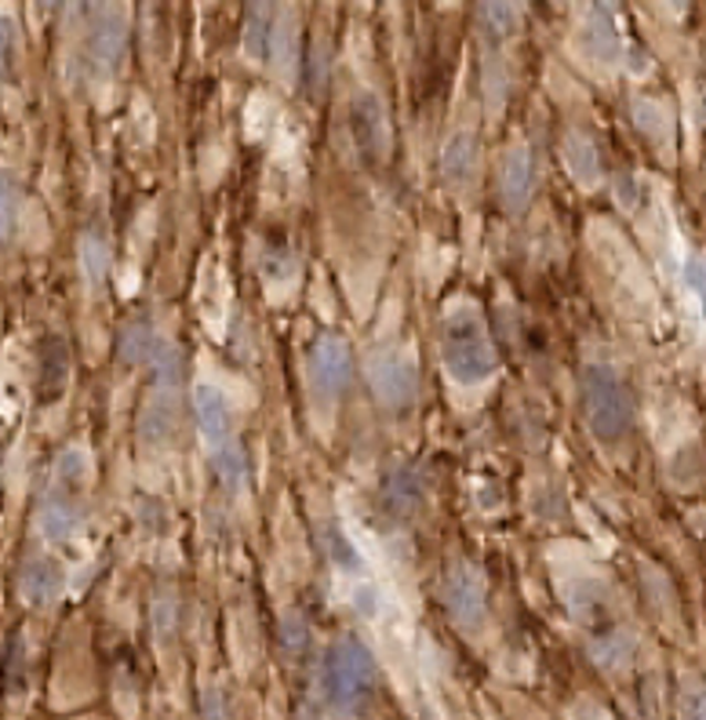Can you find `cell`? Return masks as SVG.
I'll return each mask as SVG.
<instances>
[{"label":"cell","mask_w":706,"mask_h":720,"mask_svg":"<svg viewBox=\"0 0 706 720\" xmlns=\"http://www.w3.org/2000/svg\"><path fill=\"white\" fill-rule=\"evenodd\" d=\"M441 360L460 387H485L499 368L492 335L477 306L455 303L441 320Z\"/></svg>","instance_id":"obj_1"},{"label":"cell","mask_w":706,"mask_h":720,"mask_svg":"<svg viewBox=\"0 0 706 720\" xmlns=\"http://www.w3.org/2000/svg\"><path fill=\"white\" fill-rule=\"evenodd\" d=\"M379 669L361 640H339L325 652L317 674V699L331 713H357L376 695Z\"/></svg>","instance_id":"obj_2"},{"label":"cell","mask_w":706,"mask_h":720,"mask_svg":"<svg viewBox=\"0 0 706 720\" xmlns=\"http://www.w3.org/2000/svg\"><path fill=\"white\" fill-rule=\"evenodd\" d=\"M583 419L587 430L598 437L601 444H615L623 441L630 426H634V393L623 382L615 368L609 364H587L583 368Z\"/></svg>","instance_id":"obj_3"},{"label":"cell","mask_w":706,"mask_h":720,"mask_svg":"<svg viewBox=\"0 0 706 720\" xmlns=\"http://www.w3.org/2000/svg\"><path fill=\"white\" fill-rule=\"evenodd\" d=\"M441 604L463 633H477L485 626V615H488L485 575L466 561L452 564L441 579Z\"/></svg>","instance_id":"obj_4"},{"label":"cell","mask_w":706,"mask_h":720,"mask_svg":"<svg viewBox=\"0 0 706 720\" xmlns=\"http://www.w3.org/2000/svg\"><path fill=\"white\" fill-rule=\"evenodd\" d=\"M346 128H350V142L361 160L379 165L390 153V128H387V109L376 98V92H357L346 109Z\"/></svg>","instance_id":"obj_5"},{"label":"cell","mask_w":706,"mask_h":720,"mask_svg":"<svg viewBox=\"0 0 706 720\" xmlns=\"http://www.w3.org/2000/svg\"><path fill=\"white\" fill-rule=\"evenodd\" d=\"M415 357L393 346V350H379L371 353L368 360V382H371V393H376L379 404L387 407H404L408 401L415 396Z\"/></svg>","instance_id":"obj_6"},{"label":"cell","mask_w":706,"mask_h":720,"mask_svg":"<svg viewBox=\"0 0 706 720\" xmlns=\"http://www.w3.org/2000/svg\"><path fill=\"white\" fill-rule=\"evenodd\" d=\"M576 44H579V55L593 66H615L619 55H623V33H619V19L609 0H593L587 8L583 22H579V33H576Z\"/></svg>","instance_id":"obj_7"},{"label":"cell","mask_w":706,"mask_h":720,"mask_svg":"<svg viewBox=\"0 0 706 720\" xmlns=\"http://www.w3.org/2000/svg\"><path fill=\"white\" fill-rule=\"evenodd\" d=\"M193 419H197V433H201L208 455L226 448L233 441L230 396L222 393V387H215V382H197L193 387Z\"/></svg>","instance_id":"obj_8"},{"label":"cell","mask_w":706,"mask_h":720,"mask_svg":"<svg viewBox=\"0 0 706 720\" xmlns=\"http://www.w3.org/2000/svg\"><path fill=\"white\" fill-rule=\"evenodd\" d=\"M128 44V15L124 8H106L88 22V59L95 73H114Z\"/></svg>","instance_id":"obj_9"},{"label":"cell","mask_w":706,"mask_h":720,"mask_svg":"<svg viewBox=\"0 0 706 720\" xmlns=\"http://www.w3.org/2000/svg\"><path fill=\"white\" fill-rule=\"evenodd\" d=\"M309 379H314L317 393L339 396L350 387V346L336 335H320L314 353H309Z\"/></svg>","instance_id":"obj_10"},{"label":"cell","mask_w":706,"mask_h":720,"mask_svg":"<svg viewBox=\"0 0 706 720\" xmlns=\"http://www.w3.org/2000/svg\"><path fill=\"white\" fill-rule=\"evenodd\" d=\"M503 204L510 211H525L531 193H536V153L531 146L517 142L510 146V153L503 157V179H499Z\"/></svg>","instance_id":"obj_11"},{"label":"cell","mask_w":706,"mask_h":720,"mask_svg":"<svg viewBox=\"0 0 706 720\" xmlns=\"http://www.w3.org/2000/svg\"><path fill=\"white\" fill-rule=\"evenodd\" d=\"M36 528L48 542H70L81 528V510L73 506V499L66 491H52L36 513Z\"/></svg>","instance_id":"obj_12"},{"label":"cell","mask_w":706,"mask_h":720,"mask_svg":"<svg viewBox=\"0 0 706 720\" xmlns=\"http://www.w3.org/2000/svg\"><path fill=\"white\" fill-rule=\"evenodd\" d=\"M438 168H441L444 182L463 186L477 168V135L474 131H455L452 139L441 146Z\"/></svg>","instance_id":"obj_13"},{"label":"cell","mask_w":706,"mask_h":720,"mask_svg":"<svg viewBox=\"0 0 706 720\" xmlns=\"http://www.w3.org/2000/svg\"><path fill=\"white\" fill-rule=\"evenodd\" d=\"M277 19V0H244V55L247 59H266L270 52V30Z\"/></svg>","instance_id":"obj_14"},{"label":"cell","mask_w":706,"mask_h":720,"mask_svg":"<svg viewBox=\"0 0 706 720\" xmlns=\"http://www.w3.org/2000/svg\"><path fill=\"white\" fill-rule=\"evenodd\" d=\"M19 593H22V601L33 604V607L52 604L59 593H62V571H59V564L44 561V557L30 561L27 568H22V575H19Z\"/></svg>","instance_id":"obj_15"},{"label":"cell","mask_w":706,"mask_h":720,"mask_svg":"<svg viewBox=\"0 0 706 720\" xmlns=\"http://www.w3.org/2000/svg\"><path fill=\"white\" fill-rule=\"evenodd\" d=\"M423 502V480L412 469H393V474L382 480V506L393 513V517H412Z\"/></svg>","instance_id":"obj_16"},{"label":"cell","mask_w":706,"mask_h":720,"mask_svg":"<svg viewBox=\"0 0 706 720\" xmlns=\"http://www.w3.org/2000/svg\"><path fill=\"white\" fill-rule=\"evenodd\" d=\"M171 393H176V390H154L150 401L143 404L139 437L146 444H160L171 430H176V401H171Z\"/></svg>","instance_id":"obj_17"},{"label":"cell","mask_w":706,"mask_h":720,"mask_svg":"<svg viewBox=\"0 0 706 720\" xmlns=\"http://www.w3.org/2000/svg\"><path fill=\"white\" fill-rule=\"evenodd\" d=\"M565 168L572 171V179L579 186H598L601 182V157L583 131H568L565 135Z\"/></svg>","instance_id":"obj_18"},{"label":"cell","mask_w":706,"mask_h":720,"mask_svg":"<svg viewBox=\"0 0 706 720\" xmlns=\"http://www.w3.org/2000/svg\"><path fill=\"white\" fill-rule=\"evenodd\" d=\"M637 652V637L630 629H609L590 640V659L601 669H623Z\"/></svg>","instance_id":"obj_19"},{"label":"cell","mask_w":706,"mask_h":720,"mask_svg":"<svg viewBox=\"0 0 706 720\" xmlns=\"http://www.w3.org/2000/svg\"><path fill=\"white\" fill-rule=\"evenodd\" d=\"M92 474V455L84 448H66L55 458V469H52V491H77L84 488V480Z\"/></svg>","instance_id":"obj_20"},{"label":"cell","mask_w":706,"mask_h":720,"mask_svg":"<svg viewBox=\"0 0 706 720\" xmlns=\"http://www.w3.org/2000/svg\"><path fill=\"white\" fill-rule=\"evenodd\" d=\"M77 255H81L84 284H88L92 292H98L106 284V273H109V247H106V241L98 237V233H84Z\"/></svg>","instance_id":"obj_21"},{"label":"cell","mask_w":706,"mask_h":720,"mask_svg":"<svg viewBox=\"0 0 706 720\" xmlns=\"http://www.w3.org/2000/svg\"><path fill=\"white\" fill-rule=\"evenodd\" d=\"M19 208H22V193H19V182L0 171V252L11 247L15 241V230H19Z\"/></svg>","instance_id":"obj_22"},{"label":"cell","mask_w":706,"mask_h":720,"mask_svg":"<svg viewBox=\"0 0 706 720\" xmlns=\"http://www.w3.org/2000/svg\"><path fill=\"white\" fill-rule=\"evenodd\" d=\"M481 27L492 41H506L517 30V11L510 0H481Z\"/></svg>","instance_id":"obj_23"},{"label":"cell","mask_w":706,"mask_h":720,"mask_svg":"<svg viewBox=\"0 0 706 720\" xmlns=\"http://www.w3.org/2000/svg\"><path fill=\"white\" fill-rule=\"evenodd\" d=\"M208 458H212L215 474H219L222 484H226V488H241V484H244V474H247V458H244V452H241V444H238V441H230L226 448L212 452Z\"/></svg>","instance_id":"obj_24"},{"label":"cell","mask_w":706,"mask_h":720,"mask_svg":"<svg viewBox=\"0 0 706 720\" xmlns=\"http://www.w3.org/2000/svg\"><path fill=\"white\" fill-rule=\"evenodd\" d=\"M157 339L160 335H154L150 325H128L120 335V357L128 360V364H146V357H150Z\"/></svg>","instance_id":"obj_25"},{"label":"cell","mask_w":706,"mask_h":720,"mask_svg":"<svg viewBox=\"0 0 706 720\" xmlns=\"http://www.w3.org/2000/svg\"><path fill=\"white\" fill-rule=\"evenodd\" d=\"M19 66V27L8 11H0V84L15 77Z\"/></svg>","instance_id":"obj_26"},{"label":"cell","mask_w":706,"mask_h":720,"mask_svg":"<svg viewBox=\"0 0 706 720\" xmlns=\"http://www.w3.org/2000/svg\"><path fill=\"white\" fill-rule=\"evenodd\" d=\"M685 288L692 295V303H696L699 317L706 320V258L692 255L685 263Z\"/></svg>","instance_id":"obj_27"},{"label":"cell","mask_w":706,"mask_h":720,"mask_svg":"<svg viewBox=\"0 0 706 720\" xmlns=\"http://www.w3.org/2000/svg\"><path fill=\"white\" fill-rule=\"evenodd\" d=\"M62 379H66V346L62 342H48V353H44V375L41 382L48 390H59Z\"/></svg>","instance_id":"obj_28"},{"label":"cell","mask_w":706,"mask_h":720,"mask_svg":"<svg viewBox=\"0 0 706 720\" xmlns=\"http://www.w3.org/2000/svg\"><path fill=\"white\" fill-rule=\"evenodd\" d=\"M677 702H681V713L685 717H706V685L696 677H688L685 685H681V695H677Z\"/></svg>","instance_id":"obj_29"},{"label":"cell","mask_w":706,"mask_h":720,"mask_svg":"<svg viewBox=\"0 0 706 720\" xmlns=\"http://www.w3.org/2000/svg\"><path fill=\"white\" fill-rule=\"evenodd\" d=\"M109 0H73V19L77 22H92L98 11H106Z\"/></svg>","instance_id":"obj_30"},{"label":"cell","mask_w":706,"mask_h":720,"mask_svg":"<svg viewBox=\"0 0 706 720\" xmlns=\"http://www.w3.org/2000/svg\"><path fill=\"white\" fill-rule=\"evenodd\" d=\"M55 4H59V0H41V8H55Z\"/></svg>","instance_id":"obj_31"}]
</instances>
